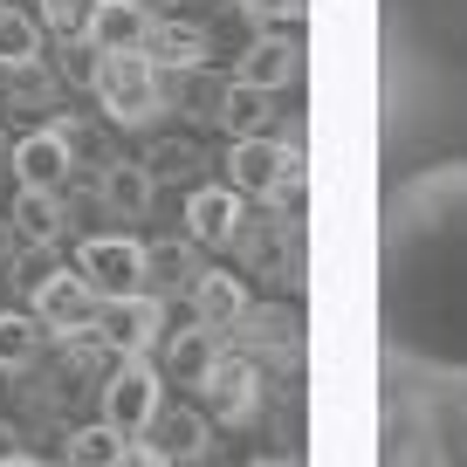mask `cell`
<instances>
[{"mask_svg": "<svg viewBox=\"0 0 467 467\" xmlns=\"http://www.w3.org/2000/svg\"><path fill=\"white\" fill-rule=\"evenodd\" d=\"M385 379L467 399V159L406 172L379 227Z\"/></svg>", "mask_w": 467, "mask_h": 467, "instance_id": "obj_1", "label": "cell"}, {"mask_svg": "<svg viewBox=\"0 0 467 467\" xmlns=\"http://www.w3.org/2000/svg\"><path fill=\"white\" fill-rule=\"evenodd\" d=\"M379 467H467V399L412 379H385Z\"/></svg>", "mask_w": 467, "mask_h": 467, "instance_id": "obj_2", "label": "cell"}, {"mask_svg": "<svg viewBox=\"0 0 467 467\" xmlns=\"http://www.w3.org/2000/svg\"><path fill=\"white\" fill-rule=\"evenodd\" d=\"M89 89H97L103 117L124 124V131H145V124L165 117V69L145 56V48H131V56H97Z\"/></svg>", "mask_w": 467, "mask_h": 467, "instance_id": "obj_3", "label": "cell"}, {"mask_svg": "<svg viewBox=\"0 0 467 467\" xmlns=\"http://www.w3.org/2000/svg\"><path fill=\"white\" fill-rule=\"evenodd\" d=\"M76 275L103 296V303H124V296L151 289V248L138 234H89L76 248Z\"/></svg>", "mask_w": 467, "mask_h": 467, "instance_id": "obj_4", "label": "cell"}, {"mask_svg": "<svg viewBox=\"0 0 467 467\" xmlns=\"http://www.w3.org/2000/svg\"><path fill=\"white\" fill-rule=\"evenodd\" d=\"M159 412H165L159 365L151 358H117V371L103 379V426H117L124 440H145Z\"/></svg>", "mask_w": 467, "mask_h": 467, "instance_id": "obj_5", "label": "cell"}, {"mask_svg": "<svg viewBox=\"0 0 467 467\" xmlns=\"http://www.w3.org/2000/svg\"><path fill=\"white\" fill-rule=\"evenodd\" d=\"M296 179H303V145H282V138H234L227 145V186L241 200H282Z\"/></svg>", "mask_w": 467, "mask_h": 467, "instance_id": "obj_6", "label": "cell"}, {"mask_svg": "<svg viewBox=\"0 0 467 467\" xmlns=\"http://www.w3.org/2000/svg\"><path fill=\"white\" fill-rule=\"evenodd\" d=\"M35 317H42V330H56V337H97L103 296L89 289L76 268H56V275L35 282Z\"/></svg>", "mask_w": 467, "mask_h": 467, "instance_id": "obj_7", "label": "cell"}, {"mask_svg": "<svg viewBox=\"0 0 467 467\" xmlns=\"http://www.w3.org/2000/svg\"><path fill=\"white\" fill-rule=\"evenodd\" d=\"M227 350H241V358H254V365H275V371H296L303 365V344H296V317L289 309H262L248 303V317L227 330Z\"/></svg>", "mask_w": 467, "mask_h": 467, "instance_id": "obj_8", "label": "cell"}, {"mask_svg": "<svg viewBox=\"0 0 467 467\" xmlns=\"http://www.w3.org/2000/svg\"><path fill=\"white\" fill-rule=\"evenodd\" d=\"M97 337L117 358H151V344H165V296H124V303H103Z\"/></svg>", "mask_w": 467, "mask_h": 467, "instance_id": "obj_9", "label": "cell"}, {"mask_svg": "<svg viewBox=\"0 0 467 467\" xmlns=\"http://www.w3.org/2000/svg\"><path fill=\"white\" fill-rule=\"evenodd\" d=\"M200 392H206V406H213L227 426H248L254 412H262V365L241 358V350H220V365L200 379Z\"/></svg>", "mask_w": 467, "mask_h": 467, "instance_id": "obj_10", "label": "cell"}, {"mask_svg": "<svg viewBox=\"0 0 467 467\" xmlns=\"http://www.w3.org/2000/svg\"><path fill=\"white\" fill-rule=\"evenodd\" d=\"M69 145H76L69 124H42V131L15 138V179H21V192H56L62 179H69V165H76Z\"/></svg>", "mask_w": 467, "mask_h": 467, "instance_id": "obj_11", "label": "cell"}, {"mask_svg": "<svg viewBox=\"0 0 467 467\" xmlns=\"http://www.w3.org/2000/svg\"><path fill=\"white\" fill-rule=\"evenodd\" d=\"M296 69H303V42H296V28H268L262 42H248V56L234 62V83L275 97V89L296 83Z\"/></svg>", "mask_w": 467, "mask_h": 467, "instance_id": "obj_12", "label": "cell"}, {"mask_svg": "<svg viewBox=\"0 0 467 467\" xmlns=\"http://www.w3.org/2000/svg\"><path fill=\"white\" fill-rule=\"evenodd\" d=\"M241 227H248V206H241V192H234V186H192L186 192V234H192V248H234Z\"/></svg>", "mask_w": 467, "mask_h": 467, "instance_id": "obj_13", "label": "cell"}, {"mask_svg": "<svg viewBox=\"0 0 467 467\" xmlns=\"http://www.w3.org/2000/svg\"><path fill=\"white\" fill-rule=\"evenodd\" d=\"M151 28H159V15H151L145 0H103L83 42L97 48V56H131V48L151 42Z\"/></svg>", "mask_w": 467, "mask_h": 467, "instance_id": "obj_14", "label": "cell"}, {"mask_svg": "<svg viewBox=\"0 0 467 467\" xmlns=\"http://www.w3.org/2000/svg\"><path fill=\"white\" fill-rule=\"evenodd\" d=\"M186 303H192V317H200L206 330L227 337L234 323L248 317V282L234 275V268H200V275H192V289H186Z\"/></svg>", "mask_w": 467, "mask_h": 467, "instance_id": "obj_15", "label": "cell"}, {"mask_svg": "<svg viewBox=\"0 0 467 467\" xmlns=\"http://www.w3.org/2000/svg\"><path fill=\"white\" fill-rule=\"evenodd\" d=\"M220 350H227V337H220V330H206V323H186V330H165V344H159V379L172 371V379L200 385L206 371L220 365Z\"/></svg>", "mask_w": 467, "mask_h": 467, "instance_id": "obj_16", "label": "cell"}, {"mask_svg": "<svg viewBox=\"0 0 467 467\" xmlns=\"http://www.w3.org/2000/svg\"><path fill=\"white\" fill-rule=\"evenodd\" d=\"M151 447L165 453L172 467H186V461H206V447H213V433H206V412H192V406H165L159 420H151Z\"/></svg>", "mask_w": 467, "mask_h": 467, "instance_id": "obj_17", "label": "cell"}, {"mask_svg": "<svg viewBox=\"0 0 467 467\" xmlns=\"http://www.w3.org/2000/svg\"><path fill=\"white\" fill-rule=\"evenodd\" d=\"M151 165H103V179H97V200H103V213H117V220H145L151 213Z\"/></svg>", "mask_w": 467, "mask_h": 467, "instance_id": "obj_18", "label": "cell"}, {"mask_svg": "<svg viewBox=\"0 0 467 467\" xmlns=\"http://www.w3.org/2000/svg\"><path fill=\"white\" fill-rule=\"evenodd\" d=\"M145 56L159 62V69H206V62H213V42H206V28H192V21H159Z\"/></svg>", "mask_w": 467, "mask_h": 467, "instance_id": "obj_19", "label": "cell"}, {"mask_svg": "<svg viewBox=\"0 0 467 467\" xmlns=\"http://www.w3.org/2000/svg\"><path fill=\"white\" fill-rule=\"evenodd\" d=\"M7 220H15L21 248H56V241H62V227H69V206H62L56 192H21Z\"/></svg>", "mask_w": 467, "mask_h": 467, "instance_id": "obj_20", "label": "cell"}, {"mask_svg": "<svg viewBox=\"0 0 467 467\" xmlns=\"http://www.w3.org/2000/svg\"><path fill=\"white\" fill-rule=\"evenodd\" d=\"M35 62H42V21L21 15V7H0V69L28 76Z\"/></svg>", "mask_w": 467, "mask_h": 467, "instance_id": "obj_21", "label": "cell"}, {"mask_svg": "<svg viewBox=\"0 0 467 467\" xmlns=\"http://www.w3.org/2000/svg\"><path fill=\"white\" fill-rule=\"evenodd\" d=\"M42 350V317L35 309H0V371H28Z\"/></svg>", "mask_w": 467, "mask_h": 467, "instance_id": "obj_22", "label": "cell"}, {"mask_svg": "<svg viewBox=\"0 0 467 467\" xmlns=\"http://www.w3.org/2000/svg\"><path fill=\"white\" fill-rule=\"evenodd\" d=\"M220 124H227V138H268L262 131V124H268V97H262V89L227 83V89H220Z\"/></svg>", "mask_w": 467, "mask_h": 467, "instance_id": "obj_23", "label": "cell"}, {"mask_svg": "<svg viewBox=\"0 0 467 467\" xmlns=\"http://www.w3.org/2000/svg\"><path fill=\"white\" fill-rule=\"evenodd\" d=\"M124 447H131V440L117 433V426H76V440H69V467H117L124 461Z\"/></svg>", "mask_w": 467, "mask_h": 467, "instance_id": "obj_24", "label": "cell"}, {"mask_svg": "<svg viewBox=\"0 0 467 467\" xmlns=\"http://www.w3.org/2000/svg\"><path fill=\"white\" fill-rule=\"evenodd\" d=\"M97 7L103 0H42V35H62V42H83L89 35V21H97Z\"/></svg>", "mask_w": 467, "mask_h": 467, "instance_id": "obj_25", "label": "cell"}, {"mask_svg": "<svg viewBox=\"0 0 467 467\" xmlns=\"http://www.w3.org/2000/svg\"><path fill=\"white\" fill-rule=\"evenodd\" d=\"M241 7H248V15H262V21H303V0H241Z\"/></svg>", "mask_w": 467, "mask_h": 467, "instance_id": "obj_26", "label": "cell"}, {"mask_svg": "<svg viewBox=\"0 0 467 467\" xmlns=\"http://www.w3.org/2000/svg\"><path fill=\"white\" fill-rule=\"evenodd\" d=\"M117 467H172V461H165V453L151 447V440H131V447H124V461H117Z\"/></svg>", "mask_w": 467, "mask_h": 467, "instance_id": "obj_27", "label": "cell"}, {"mask_svg": "<svg viewBox=\"0 0 467 467\" xmlns=\"http://www.w3.org/2000/svg\"><path fill=\"white\" fill-rule=\"evenodd\" d=\"M15 248H21V234H15V220H7V213H0V268H7V262H15Z\"/></svg>", "mask_w": 467, "mask_h": 467, "instance_id": "obj_28", "label": "cell"}, {"mask_svg": "<svg viewBox=\"0 0 467 467\" xmlns=\"http://www.w3.org/2000/svg\"><path fill=\"white\" fill-rule=\"evenodd\" d=\"M0 467H48V461H35V453H0Z\"/></svg>", "mask_w": 467, "mask_h": 467, "instance_id": "obj_29", "label": "cell"}, {"mask_svg": "<svg viewBox=\"0 0 467 467\" xmlns=\"http://www.w3.org/2000/svg\"><path fill=\"white\" fill-rule=\"evenodd\" d=\"M254 467H296V461H254Z\"/></svg>", "mask_w": 467, "mask_h": 467, "instance_id": "obj_30", "label": "cell"}, {"mask_svg": "<svg viewBox=\"0 0 467 467\" xmlns=\"http://www.w3.org/2000/svg\"><path fill=\"white\" fill-rule=\"evenodd\" d=\"M0 151H7V138H0Z\"/></svg>", "mask_w": 467, "mask_h": 467, "instance_id": "obj_31", "label": "cell"}, {"mask_svg": "<svg viewBox=\"0 0 467 467\" xmlns=\"http://www.w3.org/2000/svg\"><path fill=\"white\" fill-rule=\"evenodd\" d=\"M0 7H7V0H0Z\"/></svg>", "mask_w": 467, "mask_h": 467, "instance_id": "obj_32", "label": "cell"}]
</instances>
